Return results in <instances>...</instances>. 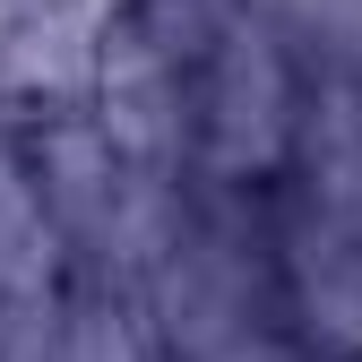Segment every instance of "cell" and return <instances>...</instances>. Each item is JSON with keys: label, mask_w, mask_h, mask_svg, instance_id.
Segmentation results:
<instances>
[{"label": "cell", "mask_w": 362, "mask_h": 362, "mask_svg": "<svg viewBox=\"0 0 362 362\" xmlns=\"http://www.w3.org/2000/svg\"><path fill=\"white\" fill-rule=\"evenodd\" d=\"M267 310L293 362H362V121L328 112L276 181L259 190Z\"/></svg>", "instance_id": "1"}]
</instances>
